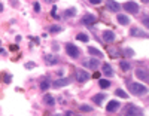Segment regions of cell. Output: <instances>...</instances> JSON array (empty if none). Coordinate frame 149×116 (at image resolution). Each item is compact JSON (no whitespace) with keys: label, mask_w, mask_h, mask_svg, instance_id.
Wrapping results in <instances>:
<instances>
[{"label":"cell","mask_w":149,"mask_h":116,"mask_svg":"<svg viewBox=\"0 0 149 116\" xmlns=\"http://www.w3.org/2000/svg\"><path fill=\"white\" fill-rule=\"evenodd\" d=\"M49 31H51V33H58V31H61V27H60V25H52V27L49 28Z\"/></svg>","instance_id":"484cf974"},{"label":"cell","mask_w":149,"mask_h":116,"mask_svg":"<svg viewBox=\"0 0 149 116\" xmlns=\"http://www.w3.org/2000/svg\"><path fill=\"white\" fill-rule=\"evenodd\" d=\"M103 39H104V42H113V40H115V33L106 30V31L103 33Z\"/></svg>","instance_id":"ba28073f"},{"label":"cell","mask_w":149,"mask_h":116,"mask_svg":"<svg viewBox=\"0 0 149 116\" xmlns=\"http://www.w3.org/2000/svg\"><path fill=\"white\" fill-rule=\"evenodd\" d=\"M98 83H100V88H103V89H106L110 85L109 81H106V79H100V81H98Z\"/></svg>","instance_id":"cb8c5ba5"},{"label":"cell","mask_w":149,"mask_h":116,"mask_svg":"<svg viewBox=\"0 0 149 116\" xmlns=\"http://www.w3.org/2000/svg\"><path fill=\"white\" fill-rule=\"evenodd\" d=\"M143 2H145V3H146V2H149V0H143Z\"/></svg>","instance_id":"74e56055"},{"label":"cell","mask_w":149,"mask_h":116,"mask_svg":"<svg viewBox=\"0 0 149 116\" xmlns=\"http://www.w3.org/2000/svg\"><path fill=\"white\" fill-rule=\"evenodd\" d=\"M26 67H27V69H33V67H34V63H29V64H26Z\"/></svg>","instance_id":"1f68e13d"},{"label":"cell","mask_w":149,"mask_h":116,"mask_svg":"<svg viewBox=\"0 0 149 116\" xmlns=\"http://www.w3.org/2000/svg\"><path fill=\"white\" fill-rule=\"evenodd\" d=\"M118 107H119V103H118V101H109V104H107L106 110H107L109 113H112V112H115Z\"/></svg>","instance_id":"30bf717a"},{"label":"cell","mask_w":149,"mask_h":116,"mask_svg":"<svg viewBox=\"0 0 149 116\" xmlns=\"http://www.w3.org/2000/svg\"><path fill=\"white\" fill-rule=\"evenodd\" d=\"M34 10H36V12L40 10V5H39V3H34Z\"/></svg>","instance_id":"4dcf8cb0"},{"label":"cell","mask_w":149,"mask_h":116,"mask_svg":"<svg viewBox=\"0 0 149 116\" xmlns=\"http://www.w3.org/2000/svg\"><path fill=\"white\" fill-rule=\"evenodd\" d=\"M69 82H70L69 79H58V81H55V82H54V86H55V88H60V86H66Z\"/></svg>","instance_id":"9a60e30c"},{"label":"cell","mask_w":149,"mask_h":116,"mask_svg":"<svg viewBox=\"0 0 149 116\" xmlns=\"http://www.w3.org/2000/svg\"><path fill=\"white\" fill-rule=\"evenodd\" d=\"M43 103H45V104H48V106H54L55 104V100H54V97L51 94H46L43 97Z\"/></svg>","instance_id":"8fae6325"},{"label":"cell","mask_w":149,"mask_h":116,"mask_svg":"<svg viewBox=\"0 0 149 116\" xmlns=\"http://www.w3.org/2000/svg\"><path fill=\"white\" fill-rule=\"evenodd\" d=\"M90 2H91L93 5H98V3H100V2H102V0H90Z\"/></svg>","instance_id":"d6a6232c"},{"label":"cell","mask_w":149,"mask_h":116,"mask_svg":"<svg viewBox=\"0 0 149 116\" xmlns=\"http://www.w3.org/2000/svg\"><path fill=\"white\" fill-rule=\"evenodd\" d=\"M66 51H67L69 57H72V58H78L79 57V49L74 46V45H72V43H67L66 45Z\"/></svg>","instance_id":"7a4b0ae2"},{"label":"cell","mask_w":149,"mask_h":116,"mask_svg":"<svg viewBox=\"0 0 149 116\" xmlns=\"http://www.w3.org/2000/svg\"><path fill=\"white\" fill-rule=\"evenodd\" d=\"M74 12H76L74 9H67V10H66V17H72V15H74Z\"/></svg>","instance_id":"f1b7e54d"},{"label":"cell","mask_w":149,"mask_h":116,"mask_svg":"<svg viewBox=\"0 0 149 116\" xmlns=\"http://www.w3.org/2000/svg\"><path fill=\"white\" fill-rule=\"evenodd\" d=\"M76 39H78V40H81V42H88V36H86L85 33H79L78 36H76Z\"/></svg>","instance_id":"7402d4cb"},{"label":"cell","mask_w":149,"mask_h":116,"mask_svg":"<svg viewBox=\"0 0 149 116\" xmlns=\"http://www.w3.org/2000/svg\"><path fill=\"white\" fill-rule=\"evenodd\" d=\"M94 77H95V79H100V73H98V72L94 73Z\"/></svg>","instance_id":"d590c367"},{"label":"cell","mask_w":149,"mask_h":116,"mask_svg":"<svg viewBox=\"0 0 149 116\" xmlns=\"http://www.w3.org/2000/svg\"><path fill=\"white\" fill-rule=\"evenodd\" d=\"M115 94H116L118 97H121V98H128L127 92H125V91H122V89H116V91H115Z\"/></svg>","instance_id":"603a6c76"},{"label":"cell","mask_w":149,"mask_h":116,"mask_svg":"<svg viewBox=\"0 0 149 116\" xmlns=\"http://www.w3.org/2000/svg\"><path fill=\"white\" fill-rule=\"evenodd\" d=\"M88 52H90L91 55H94V57H98V58H102V55H103V54L100 52V51L95 49V48H93V46H91V48H88Z\"/></svg>","instance_id":"e0dca14e"},{"label":"cell","mask_w":149,"mask_h":116,"mask_svg":"<svg viewBox=\"0 0 149 116\" xmlns=\"http://www.w3.org/2000/svg\"><path fill=\"white\" fill-rule=\"evenodd\" d=\"M118 22L122 24V25H127V24L130 22V19H128L125 15H121V14H119V15H118Z\"/></svg>","instance_id":"d6986e66"},{"label":"cell","mask_w":149,"mask_h":116,"mask_svg":"<svg viewBox=\"0 0 149 116\" xmlns=\"http://www.w3.org/2000/svg\"><path fill=\"white\" fill-rule=\"evenodd\" d=\"M125 113H127V115H143V112H142L139 107H136V106H133V104H130V106L125 107Z\"/></svg>","instance_id":"8992f818"},{"label":"cell","mask_w":149,"mask_h":116,"mask_svg":"<svg viewBox=\"0 0 149 116\" xmlns=\"http://www.w3.org/2000/svg\"><path fill=\"white\" fill-rule=\"evenodd\" d=\"M128 89H130L133 94H136V95H142V94H146L148 92V88L145 85H142V83H137V82L128 85Z\"/></svg>","instance_id":"6da1fadb"},{"label":"cell","mask_w":149,"mask_h":116,"mask_svg":"<svg viewBox=\"0 0 149 116\" xmlns=\"http://www.w3.org/2000/svg\"><path fill=\"white\" fill-rule=\"evenodd\" d=\"M121 69L122 70H130V63H127V61H121Z\"/></svg>","instance_id":"d4e9b609"},{"label":"cell","mask_w":149,"mask_h":116,"mask_svg":"<svg viewBox=\"0 0 149 116\" xmlns=\"http://www.w3.org/2000/svg\"><path fill=\"white\" fill-rule=\"evenodd\" d=\"M81 110H82V112H91L93 109H91L90 106H86V104H84V106H81Z\"/></svg>","instance_id":"83f0119b"},{"label":"cell","mask_w":149,"mask_h":116,"mask_svg":"<svg viewBox=\"0 0 149 116\" xmlns=\"http://www.w3.org/2000/svg\"><path fill=\"white\" fill-rule=\"evenodd\" d=\"M130 34H131V36H140V37H149L148 34H145V33H143V31H140L139 28H131Z\"/></svg>","instance_id":"5bb4252c"},{"label":"cell","mask_w":149,"mask_h":116,"mask_svg":"<svg viewBox=\"0 0 149 116\" xmlns=\"http://www.w3.org/2000/svg\"><path fill=\"white\" fill-rule=\"evenodd\" d=\"M10 51H18V46L17 45H10Z\"/></svg>","instance_id":"836d02e7"},{"label":"cell","mask_w":149,"mask_h":116,"mask_svg":"<svg viewBox=\"0 0 149 116\" xmlns=\"http://www.w3.org/2000/svg\"><path fill=\"white\" fill-rule=\"evenodd\" d=\"M124 9H125L127 12H130V14H137L139 12V6H137V3H134V2L124 3Z\"/></svg>","instance_id":"3957f363"},{"label":"cell","mask_w":149,"mask_h":116,"mask_svg":"<svg viewBox=\"0 0 149 116\" xmlns=\"http://www.w3.org/2000/svg\"><path fill=\"white\" fill-rule=\"evenodd\" d=\"M45 60H46V63L49 64V66H54V64H57V63H58V58H57L55 55H46V57H45Z\"/></svg>","instance_id":"7c38bea8"},{"label":"cell","mask_w":149,"mask_h":116,"mask_svg":"<svg viewBox=\"0 0 149 116\" xmlns=\"http://www.w3.org/2000/svg\"><path fill=\"white\" fill-rule=\"evenodd\" d=\"M82 64H84V66H85L86 69H93V70H95V69L98 67V61H97V58H90V60H85Z\"/></svg>","instance_id":"277c9868"},{"label":"cell","mask_w":149,"mask_h":116,"mask_svg":"<svg viewBox=\"0 0 149 116\" xmlns=\"http://www.w3.org/2000/svg\"><path fill=\"white\" fill-rule=\"evenodd\" d=\"M107 52H109L110 57H119V55H121V51H119L118 48H109Z\"/></svg>","instance_id":"4fadbf2b"},{"label":"cell","mask_w":149,"mask_h":116,"mask_svg":"<svg viewBox=\"0 0 149 116\" xmlns=\"http://www.w3.org/2000/svg\"><path fill=\"white\" fill-rule=\"evenodd\" d=\"M5 82H6V83H8V82H10V76H9V74L5 77Z\"/></svg>","instance_id":"e575fe53"},{"label":"cell","mask_w":149,"mask_h":116,"mask_svg":"<svg viewBox=\"0 0 149 116\" xmlns=\"http://www.w3.org/2000/svg\"><path fill=\"white\" fill-rule=\"evenodd\" d=\"M88 74H86L84 70H79V72H76V79L79 81V82H86V81H88Z\"/></svg>","instance_id":"9c48e42d"},{"label":"cell","mask_w":149,"mask_h":116,"mask_svg":"<svg viewBox=\"0 0 149 116\" xmlns=\"http://www.w3.org/2000/svg\"><path fill=\"white\" fill-rule=\"evenodd\" d=\"M136 74H137V77H140V79H146V81H149L148 73L143 72V70H137V72H136Z\"/></svg>","instance_id":"44dd1931"},{"label":"cell","mask_w":149,"mask_h":116,"mask_svg":"<svg viewBox=\"0 0 149 116\" xmlns=\"http://www.w3.org/2000/svg\"><path fill=\"white\" fill-rule=\"evenodd\" d=\"M95 21H97V18H95L94 15H91V14H85V17L82 18V22H84L85 25H94Z\"/></svg>","instance_id":"5b68a950"},{"label":"cell","mask_w":149,"mask_h":116,"mask_svg":"<svg viewBox=\"0 0 149 116\" xmlns=\"http://www.w3.org/2000/svg\"><path fill=\"white\" fill-rule=\"evenodd\" d=\"M125 55H127V57H131V55H134V52H133L130 48H127V49H125Z\"/></svg>","instance_id":"f546056e"},{"label":"cell","mask_w":149,"mask_h":116,"mask_svg":"<svg viewBox=\"0 0 149 116\" xmlns=\"http://www.w3.org/2000/svg\"><path fill=\"white\" fill-rule=\"evenodd\" d=\"M106 5H107V9L112 10V12H119V9H121V6L116 2H113V0H107Z\"/></svg>","instance_id":"52a82bcc"},{"label":"cell","mask_w":149,"mask_h":116,"mask_svg":"<svg viewBox=\"0 0 149 116\" xmlns=\"http://www.w3.org/2000/svg\"><path fill=\"white\" fill-rule=\"evenodd\" d=\"M103 73L106 76H112L113 74V70H112V67L109 66V64H103Z\"/></svg>","instance_id":"ac0fdd59"},{"label":"cell","mask_w":149,"mask_h":116,"mask_svg":"<svg viewBox=\"0 0 149 116\" xmlns=\"http://www.w3.org/2000/svg\"><path fill=\"white\" fill-rule=\"evenodd\" d=\"M46 2H48V3H49V2H52V0H46Z\"/></svg>","instance_id":"8d00e7d4"},{"label":"cell","mask_w":149,"mask_h":116,"mask_svg":"<svg viewBox=\"0 0 149 116\" xmlns=\"http://www.w3.org/2000/svg\"><path fill=\"white\" fill-rule=\"evenodd\" d=\"M104 97H106L104 94H97V95L93 97V101L95 103V104H102V101L104 100Z\"/></svg>","instance_id":"2e32d148"},{"label":"cell","mask_w":149,"mask_h":116,"mask_svg":"<svg viewBox=\"0 0 149 116\" xmlns=\"http://www.w3.org/2000/svg\"><path fill=\"white\" fill-rule=\"evenodd\" d=\"M0 43H2V42H0Z\"/></svg>","instance_id":"f35d334b"},{"label":"cell","mask_w":149,"mask_h":116,"mask_svg":"<svg viewBox=\"0 0 149 116\" xmlns=\"http://www.w3.org/2000/svg\"><path fill=\"white\" fill-rule=\"evenodd\" d=\"M48 88H49V79L45 77V79H42V82H40V89L42 91H46Z\"/></svg>","instance_id":"ffe728a7"},{"label":"cell","mask_w":149,"mask_h":116,"mask_svg":"<svg viewBox=\"0 0 149 116\" xmlns=\"http://www.w3.org/2000/svg\"><path fill=\"white\" fill-rule=\"evenodd\" d=\"M142 22H143V25L146 28H149V17H145L143 19H142Z\"/></svg>","instance_id":"4316f807"}]
</instances>
